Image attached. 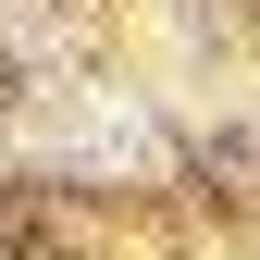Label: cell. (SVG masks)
Listing matches in <instances>:
<instances>
[{
    "mask_svg": "<svg viewBox=\"0 0 260 260\" xmlns=\"http://www.w3.org/2000/svg\"><path fill=\"white\" fill-rule=\"evenodd\" d=\"M38 149H50V161H87V174H137L161 137H149V112H137V100H62Z\"/></svg>",
    "mask_w": 260,
    "mask_h": 260,
    "instance_id": "obj_1",
    "label": "cell"
}]
</instances>
